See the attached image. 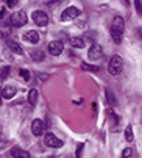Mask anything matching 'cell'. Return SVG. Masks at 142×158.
<instances>
[{
	"label": "cell",
	"instance_id": "1",
	"mask_svg": "<svg viewBox=\"0 0 142 158\" xmlns=\"http://www.w3.org/2000/svg\"><path fill=\"white\" fill-rule=\"evenodd\" d=\"M124 31H125V22H124V19L120 16H116L112 19V24H111V36H112V41L116 44L122 42Z\"/></svg>",
	"mask_w": 142,
	"mask_h": 158
},
{
	"label": "cell",
	"instance_id": "2",
	"mask_svg": "<svg viewBox=\"0 0 142 158\" xmlns=\"http://www.w3.org/2000/svg\"><path fill=\"white\" fill-rule=\"evenodd\" d=\"M124 69V61L119 55H114L111 60H109V64H108V72L111 75H119Z\"/></svg>",
	"mask_w": 142,
	"mask_h": 158
},
{
	"label": "cell",
	"instance_id": "3",
	"mask_svg": "<svg viewBox=\"0 0 142 158\" xmlns=\"http://www.w3.org/2000/svg\"><path fill=\"white\" fill-rule=\"evenodd\" d=\"M27 20H28V17H27L25 11H16L11 16V24L14 27H23L27 24Z\"/></svg>",
	"mask_w": 142,
	"mask_h": 158
},
{
	"label": "cell",
	"instance_id": "4",
	"mask_svg": "<svg viewBox=\"0 0 142 158\" xmlns=\"http://www.w3.org/2000/svg\"><path fill=\"white\" fill-rule=\"evenodd\" d=\"M31 17H33V22L38 27H45L47 24H49V16H47L44 11H41V10L34 11Z\"/></svg>",
	"mask_w": 142,
	"mask_h": 158
},
{
	"label": "cell",
	"instance_id": "5",
	"mask_svg": "<svg viewBox=\"0 0 142 158\" xmlns=\"http://www.w3.org/2000/svg\"><path fill=\"white\" fill-rule=\"evenodd\" d=\"M44 144L49 146V147H53V149H58V147H63V141L58 139L53 133H47L44 136Z\"/></svg>",
	"mask_w": 142,
	"mask_h": 158
},
{
	"label": "cell",
	"instance_id": "6",
	"mask_svg": "<svg viewBox=\"0 0 142 158\" xmlns=\"http://www.w3.org/2000/svg\"><path fill=\"white\" fill-rule=\"evenodd\" d=\"M87 56H89L91 61H99V60L103 56V50H102V47L99 46V44H92L91 49H89V52H87Z\"/></svg>",
	"mask_w": 142,
	"mask_h": 158
},
{
	"label": "cell",
	"instance_id": "7",
	"mask_svg": "<svg viewBox=\"0 0 142 158\" xmlns=\"http://www.w3.org/2000/svg\"><path fill=\"white\" fill-rule=\"evenodd\" d=\"M78 14H80V10H78L77 6H69V8H66V10L63 11V14H61V20H64V22L72 20V19L78 17Z\"/></svg>",
	"mask_w": 142,
	"mask_h": 158
},
{
	"label": "cell",
	"instance_id": "8",
	"mask_svg": "<svg viewBox=\"0 0 142 158\" xmlns=\"http://www.w3.org/2000/svg\"><path fill=\"white\" fill-rule=\"evenodd\" d=\"M63 49H64V46H63L61 41H52V42L49 44V52H50V55H53V56L61 55V53H63Z\"/></svg>",
	"mask_w": 142,
	"mask_h": 158
},
{
	"label": "cell",
	"instance_id": "9",
	"mask_svg": "<svg viewBox=\"0 0 142 158\" xmlns=\"http://www.w3.org/2000/svg\"><path fill=\"white\" fill-rule=\"evenodd\" d=\"M44 122L41 121V119H34L33 122H31V131H33V135L34 136H41V135L44 133Z\"/></svg>",
	"mask_w": 142,
	"mask_h": 158
},
{
	"label": "cell",
	"instance_id": "10",
	"mask_svg": "<svg viewBox=\"0 0 142 158\" xmlns=\"http://www.w3.org/2000/svg\"><path fill=\"white\" fill-rule=\"evenodd\" d=\"M23 39L31 42V44H38L39 42V33L34 31V30H30V31H27L25 35H23Z\"/></svg>",
	"mask_w": 142,
	"mask_h": 158
},
{
	"label": "cell",
	"instance_id": "11",
	"mask_svg": "<svg viewBox=\"0 0 142 158\" xmlns=\"http://www.w3.org/2000/svg\"><path fill=\"white\" fill-rule=\"evenodd\" d=\"M11 156H13V158H30V153H28L27 150L20 149V147H14V149L11 150Z\"/></svg>",
	"mask_w": 142,
	"mask_h": 158
},
{
	"label": "cell",
	"instance_id": "12",
	"mask_svg": "<svg viewBox=\"0 0 142 158\" xmlns=\"http://www.w3.org/2000/svg\"><path fill=\"white\" fill-rule=\"evenodd\" d=\"M16 96V88L14 86H3L2 88V97L3 99H13Z\"/></svg>",
	"mask_w": 142,
	"mask_h": 158
},
{
	"label": "cell",
	"instance_id": "13",
	"mask_svg": "<svg viewBox=\"0 0 142 158\" xmlns=\"http://www.w3.org/2000/svg\"><path fill=\"white\" fill-rule=\"evenodd\" d=\"M69 44H70L72 47L81 49V47H84V39L80 38V36H74V38H70V39H69Z\"/></svg>",
	"mask_w": 142,
	"mask_h": 158
},
{
	"label": "cell",
	"instance_id": "14",
	"mask_svg": "<svg viewBox=\"0 0 142 158\" xmlns=\"http://www.w3.org/2000/svg\"><path fill=\"white\" fill-rule=\"evenodd\" d=\"M6 46H8V49H10L11 52H14V53H19V55H22V53H23L22 47L19 46L17 42H14V41H8V42H6Z\"/></svg>",
	"mask_w": 142,
	"mask_h": 158
},
{
	"label": "cell",
	"instance_id": "15",
	"mask_svg": "<svg viewBox=\"0 0 142 158\" xmlns=\"http://www.w3.org/2000/svg\"><path fill=\"white\" fill-rule=\"evenodd\" d=\"M106 118L109 119L111 125H117V124H119V118L116 116V113H114L111 108H108V110H106Z\"/></svg>",
	"mask_w": 142,
	"mask_h": 158
},
{
	"label": "cell",
	"instance_id": "16",
	"mask_svg": "<svg viewBox=\"0 0 142 158\" xmlns=\"http://www.w3.org/2000/svg\"><path fill=\"white\" fill-rule=\"evenodd\" d=\"M36 102H38V91L33 88L31 91L28 93V103H30L31 106H34V105H36Z\"/></svg>",
	"mask_w": 142,
	"mask_h": 158
},
{
	"label": "cell",
	"instance_id": "17",
	"mask_svg": "<svg viewBox=\"0 0 142 158\" xmlns=\"http://www.w3.org/2000/svg\"><path fill=\"white\" fill-rule=\"evenodd\" d=\"M106 100H108V103H109L111 106H116V105H117L116 97H114V94L111 93V89H106Z\"/></svg>",
	"mask_w": 142,
	"mask_h": 158
},
{
	"label": "cell",
	"instance_id": "18",
	"mask_svg": "<svg viewBox=\"0 0 142 158\" xmlns=\"http://www.w3.org/2000/svg\"><path fill=\"white\" fill-rule=\"evenodd\" d=\"M31 58L36 60V61H42V60H44V52L39 50V49H36V50L31 52Z\"/></svg>",
	"mask_w": 142,
	"mask_h": 158
},
{
	"label": "cell",
	"instance_id": "19",
	"mask_svg": "<svg viewBox=\"0 0 142 158\" xmlns=\"http://www.w3.org/2000/svg\"><path fill=\"white\" fill-rule=\"evenodd\" d=\"M125 139L127 141H133V130H131V125H128L125 128Z\"/></svg>",
	"mask_w": 142,
	"mask_h": 158
},
{
	"label": "cell",
	"instance_id": "20",
	"mask_svg": "<svg viewBox=\"0 0 142 158\" xmlns=\"http://www.w3.org/2000/svg\"><path fill=\"white\" fill-rule=\"evenodd\" d=\"M81 67H83V69L84 71H91V72H99V67L97 66H89V64H81Z\"/></svg>",
	"mask_w": 142,
	"mask_h": 158
},
{
	"label": "cell",
	"instance_id": "21",
	"mask_svg": "<svg viewBox=\"0 0 142 158\" xmlns=\"http://www.w3.org/2000/svg\"><path fill=\"white\" fill-rule=\"evenodd\" d=\"M20 75H22V78L25 80V81H28V80H30V75H31V74H30V72H28L27 69H20Z\"/></svg>",
	"mask_w": 142,
	"mask_h": 158
},
{
	"label": "cell",
	"instance_id": "22",
	"mask_svg": "<svg viewBox=\"0 0 142 158\" xmlns=\"http://www.w3.org/2000/svg\"><path fill=\"white\" fill-rule=\"evenodd\" d=\"M128 156H131V147H125L122 152V158H128Z\"/></svg>",
	"mask_w": 142,
	"mask_h": 158
},
{
	"label": "cell",
	"instance_id": "23",
	"mask_svg": "<svg viewBox=\"0 0 142 158\" xmlns=\"http://www.w3.org/2000/svg\"><path fill=\"white\" fill-rule=\"evenodd\" d=\"M8 74H10V67H8V66H6V67L3 66V67H2V78H6Z\"/></svg>",
	"mask_w": 142,
	"mask_h": 158
},
{
	"label": "cell",
	"instance_id": "24",
	"mask_svg": "<svg viewBox=\"0 0 142 158\" xmlns=\"http://www.w3.org/2000/svg\"><path fill=\"white\" fill-rule=\"evenodd\" d=\"M81 153H83V144H78V147H77V155H75V158H81Z\"/></svg>",
	"mask_w": 142,
	"mask_h": 158
},
{
	"label": "cell",
	"instance_id": "25",
	"mask_svg": "<svg viewBox=\"0 0 142 158\" xmlns=\"http://www.w3.org/2000/svg\"><path fill=\"white\" fill-rule=\"evenodd\" d=\"M134 5H136V10H137V14H142V3L139 2V0H136V2H134Z\"/></svg>",
	"mask_w": 142,
	"mask_h": 158
}]
</instances>
